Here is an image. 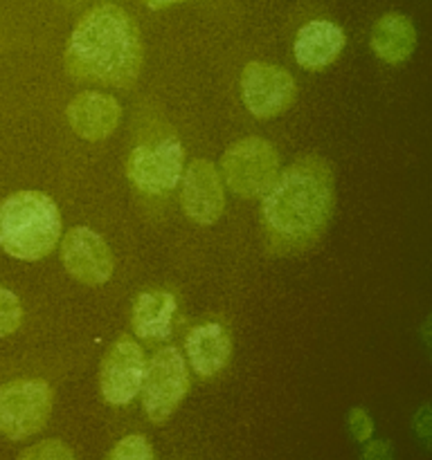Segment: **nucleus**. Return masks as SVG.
Returning a JSON list of instances; mask_svg holds the SVG:
<instances>
[{"mask_svg": "<svg viewBox=\"0 0 432 460\" xmlns=\"http://www.w3.org/2000/svg\"><path fill=\"white\" fill-rule=\"evenodd\" d=\"M336 205L331 164L320 155H302L279 171L261 196V229L270 254L310 250L327 232Z\"/></svg>", "mask_w": 432, "mask_h": 460, "instance_id": "1", "label": "nucleus"}, {"mask_svg": "<svg viewBox=\"0 0 432 460\" xmlns=\"http://www.w3.org/2000/svg\"><path fill=\"white\" fill-rule=\"evenodd\" d=\"M76 79L130 88L142 67V43L133 18L117 4H97L81 16L66 45Z\"/></svg>", "mask_w": 432, "mask_h": 460, "instance_id": "2", "label": "nucleus"}, {"mask_svg": "<svg viewBox=\"0 0 432 460\" xmlns=\"http://www.w3.org/2000/svg\"><path fill=\"white\" fill-rule=\"evenodd\" d=\"M61 241V211L43 191L25 189L0 202V250L34 263L52 254Z\"/></svg>", "mask_w": 432, "mask_h": 460, "instance_id": "3", "label": "nucleus"}, {"mask_svg": "<svg viewBox=\"0 0 432 460\" xmlns=\"http://www.w3.org/2000/svg\"><path fill=\"white\" fill-rule=\"evenodd\" d=\"M282 171L277 148L261 137H243L230 144L220 160L225 189L241 200L261 198Z\"/></svg>", "mask_w": 432, "mask_h": 460, "instance_id": "4", "label": "nucleus"}, {"mask_svg": "<svg viewBox=\"0 0 432 460\" xmlns=\"http://www.w3.org/2000/svg\"><path fill=\"white\" fill-rule=\"evenodd\" d=\"M52 386L43 380H12L0 386V436L27 440L40 434L52 416Z\"/></svg>", "mask_w": 432, "mask_h": 460, "instance_id": "5", "label": "nucleus"}, {"mask_svg": "<svg viewBox=\"0 0 432 460\" xmlns=\"http://www.w3.org/2000/svg\"><path fill=\"white\" fill-rule=\"evenodd\" d=\"M187 391V359L180 353V349L165 346L153 355L151 362H147V376H144L142 391H140L144 416L156 425H162L183 404Z\"/></svg>", "mask_w": 432, "mask_h": 460, "instance_id": "6", "label": "nucleus"}, {"mask_svg": "<svg viewBox=\"0 0 432 460\" xmlns=\"http://www.w3.org/2000/svg\"><path fill=\"white\" fill-rule=\"evenodd\" d=\"M184 175V148L178 137H160L153 144H138L129 153L126 178L147 196L174 191Z\"/></svg>", "mask_w": 432, "mask_h": 460, "instance_id": "7", "label": "nucleus"}, {"mask_svg": "<svg viewBox=\"0 0 432 460\" xmlns=\"http://www.w3.org/2000/svg\"><path fill=\"white\" fill-rule=\"evenodd\" d=\"M147 376L144 350L133 337L112 341L99 367V394L111 407H129L140 395Z\"/></svg>", "mask_w": 432, "mask_h": 460, "instance_id": "8", "label": "nucleus"}, {"mask_svg": "<svg viewBox=\"0 0 432 460\" xmlns=\"http://www.w3.org/2000/svg\"><path fill=\"white\" fill-rule=\"evenodd\" d=\"M61 261L76 283L88 288L106 286L115 272L112 250L102 234L86 225L68 229L61 238Z\"/></svg>", "mask_w": 432, "mask_h": 460, "instance_id": "9", "label": "nucleus"}, {"mask_svg": "<svg viewBox=\"0 0 432 460\" xmlns=\"http://www.w3.org/2000/svg\"><path fill=\"white\" fill-rule=\"evenodd\" d=\"M241 99L256 119L282 115L295 102V79L284 67L252 61L241 72Z\"/></svg>", "mask_w": 432, "mask_h": 460, "instance_id": "10", "label": "nucleus"}, {"mask_svg": "<svg viewBox=\"0 0 432 460\" xmlns=\"http://www.w3.org/2000/svg\"><path fill=\"white\" fill-rule=\"evenodd\" d=\"M183 211L198 227H212L225 211V184L220 171L205 157L189 162L180 191Z\"/></svg>", "mask_w": 432, "mask_h": 460, "instance_id": "11", "label": "nucleus"}, {"mask_svg": "<svg viewBox=\"0 0 432 460\" xmlns=\"http://www.w3.org/2000/svg\"><path fill=\"white\" fill-rule=\"evenodd\" d=\"M68 124L86 142H104L122 121V106L115 97L99 90H84L68 103Z\"/></svg>", "mask_w": 432, "mask_h": 460, "instance_id": "12", "label": "nucleus"}, {"mask_svg": "<svg viewBox=\"0 0 432 460\" xmlns=\"http://www.w3.org/2000/svg\"><path fill=\"white\" fill-rule=\"evenodd\" d=\"M346 48V34L340 25L324 18H315L300 27L292 43L295 63L304 70L318 72L331 66Z\"/></svg>", "mask_w": 432, "mask_h": 460, "instance_id": "13", "label": "nucleus"}, {"mask_svg": "<svg viewBox=\"0 0 432 460\" xmlns=\"http://www.w3.org/2000/svg\"><path fill=\"white\" fill-rule=\"evenodd\" d=\"M184 355L192 371L201 377H214L232 358V340L220 322H202L184 337Z\"/></svg>", "mask_w": 432, "mask_h": 460, "instance_id": "14", "label": "nucleus"}, {"mask_svg": "<svg viewBox=\"0 0 432 460\" xmlns=\"http://www.w3.org/2000/svg\"><path fill=\"white\" fill-rule=\"evenodd\" d=\"M178 310L174 292H140L130 310V326L135 337L144 341H169L174 335V314Z\"/></svg>", "mask_w": 432, "mask_h": 460, "instance_id": "15", "label": "nucleus"}, {"mask_svg": "<svg viewBox=\"0 0 432 460\" xmlns=\"http://www.w3.org/2000/svg\"><path fill=\"white\" fill-rule=\"evenodd\" d=\"M417 27L405 13L390 12L378 18L369 34V48L374 57L387 66H400L417 49Z\"/></svg>", "mask_w": 432, "mask_h": 460, "instance_id": "16", "label": "nucleus"}, {"mask_svg": "<svg viewBox=\"0 0 432 460\" xmlns=\"http://www.w3.org/2000/svg\"><path fill=\"white\" fill-rule=\"evenodd\" d=\"M106 460H156L151 443L142 434H129L117 440Z\"/></svg>", "mask_w": 432, "mask_h": 460, "instance_id": "17", "label": "nucleus"}, {"mask_svg": "<svg viewBox=\"0 0 432 460\" xmlns=\"http://www.w3.org/2000/svg\"><path fill=\"white\" fill-rule=\"evenodd\" d=\"M22 323V305L16 292L0 286V340L14 335Z\"/></svg>", "mask_w": 432, "mask_h": 460, "instance_id": "18", "label": "nucleus"}, {"mask_svg": "<svg viewBox=\"0 0 432 460\" xmlns=\"http://www.w3.org/2000/svg\"><path fill=\"white\" fill-rule=\"evenodd\" d=\"M18 460H76V456L70 445H66L63 440L45 438L22 449Z\"/></svg>", "mask_w": 432, "mask_h": 460, "instance_id": "19", "label": "nucleus"}, {"mask_svg": "<svg viewBox=\"0 0 432 460\" xmlns=\"http://www.w3.org/2000/svg\"><path fill=\"white\" fill-rule=\"evenodd\" d=\"M346 427H349V434L356 443H367L374 434V420L367 413V409L354 407L346 416Z\"/></svg>", "mask_w": 432, "mask_h": 460, "instance_id": "20", "label": "nucleus"}, {"mask_svg": "<svg viewBox=\"0 0 432 460\" xmlns=\"http://www.w3.org/2000/svg\"><path fill=\"white\" fill-rule=\"evenodd\" d=\"M363 458L364 460H394V456H392L390 443H385V440H374V443H369L367 447H364Z\"/></svg>", "mask_w": 432, "mask_h": 460, "instance_id": "21", "label": "nucleus"}, {"mask_svg": "<svg viewBox=\"0 0 432 460\" xmlns=\"http://www.w3.org/2000/svg\"><path fill=\"white\" fill-rule=\"evenodd\" d=\"M144 3H147V7L151 9V12H158V9L171 7V4L184 3V0H144Z\"/></svg>", "mask_w": 432, "mask_h": 460, "instance_id": "22", "label": "nucleus"}, {"mask_svg": "<svg viewBox=\"0 0 432 460\" xmlns=\"http://www.w3.org/2000/svg\"><path fill=\"white\" fill-rule=\"evenodd\" d=\"M421 335H423V341H426V346L430 349V353H432V314L426 319V323H423Z\"/></svg>", "mask_w": 432, "mask_h": 460, "instance_id": "23", "label": "nucleus"}]
</instances>
